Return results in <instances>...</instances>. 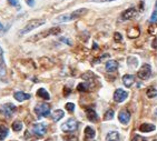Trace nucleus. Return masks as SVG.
Returning <instances> with one entry per match:
<instances>
[{
    "mask_svg": "<svg viewBox=\"0 0 157 141\" xmlns=\"http://www.w3.org/2000/svg\"><path fill=\"white\" fill-rule=\"evenodd\" d=\"M146 95L148 98H155V97H157V89L156 88H154V87H149L148 89H147L146 91Z\"/></svg>",
    "mask_w": 157,
    "mask_h": 141,
    "instance_id": "5701e85b",
    "label": "nucleus"
},
{
    "mask_svg": "<svg viewBox=\"0 0 157 141\" xmlns=\"http://www.w3.org/2000/svg\"><path fill=\"white\" fill-rule=\"evenodd\" d=\"M66 109L69 112H74V110H75V105L71 103V102H68V103H66Z\"/></svg>",
    "mask_w": 157,
    "mask_h": 141,
    "instance_id": "cd10ccee",
    "label": "nucleus"
},
{
    "mask_svg": "<svg viewBox=\"0 0 157 141\" xmlns=\"http://www.w3.org/2000/svg\"><path fill=\"white\" fill-rule=\"evenodd\" d=\"M85 137H86V139H92L95 137V130L91 127H86L85 128Z\"/></svg>",
    "mask_w": 157,
    "mask_h": 141,
    "instance_id": "4be33fe9",
    "label": "nucleus"
},
{
    "mask_svg": "<svg viewBox=\"0 0 157 141\" xmlns=\"http://www.w3.org/2000/svg\"><path fill=\"white\" fill-rule=\"evenodd\" d=\"M152 46H153V48H154V49H157V38H155V39H154Z\"/></svg>",
    "mask_w": 157,
    "mask_h": 141,
    "instance_id": "f704fd0d",
    "label": "nucleus"
},
{
    "mask_svg": "<svg viewBox=\"0 0 157 141\" xmlns=\"http://www.w3.org/2000/svg\"><path fill=\"white\" fill-rule=\"evenodd\" d=\"M118 120L122 122L123 125H127L130 120V113L127 109H123L118 113Z\"/></svg>",
    "mask_w": 157,
    "mask_h": 141,
    "instance_id": "1a4fd4ad",
    "label": "nucleus"
},
{
    "mask_svg": "<svg viewBox=\"0 0 157 141\" xmlns=\"http://www.w3.org/2000/svg\"><path fill=\"white\" fill-rule=\"evenodd\" d=\"M61 29L60 28H50V29H48V30L46 31H42L40 33H38V35H36L35 37H32V41H36L38 40V39H41V38H46V37H48V36H52V35H58V33H60Z\"/></svg>",
    "mask_w": 157,
    "mask_h": 141,
    "instance_id": "20e7f679",
    "label": "nucleus"
},
{
    "mask_svg": "<svg viewBox=\"0 0 157 141\" xmlns=\"http://www.w3.org/2000/svg\"><path fill=\"white\" fill-rule=\"evenodd\" d=\"M134 81H135V78L132 75H125V76L123 77V83L127 88H130L133 86V83H134Z\"/></svg>",
    "mask_w": 157,
    "mask_h": 141,
    "instance_id": "2eb2a0df",
    "label": "nucleus"
},
{
    "mask_svg": "<svg viewBox=\"0 0 157 141\" xmlns=\"http://www.w3.org/2000/svg\"><path fill=\"white\" fill-rule=\"evenodd\" d=\"M4 29H5V28H4V26L0 24V31H4Z\"/></svg>",
    "mask_w": 157,
    "mask_h": 141,
    "instance_id": "4c0bfd02",
    "label": "nucleus"
},
{
    "mask_svg": "<svg viewBox=\"0 0 157 141\" xmlns=\"http://www.w3.org/2000/svg\"><path fill=\"white\" fill-rule=\"evenodd\" d=\"M77 128H78V122L75 119H68L65 123H62L61 130L64 132H72L77 130Z\"/></svg>",
    "mask_w": 157,
    "mask_h": 141,
    "instance_id": "423d86ee",
    "label": "nucleus"
},
{
    "mask_svg": "<svg viewBox=\"0 0 157 141\" xmlns=\"http://www.w3.org/2000/svg\"><path fill=\"white\" fill-rule=\"evenodd\" d=\"M88 88H89L88 83H86V82H81V83H79L78 87H77V90L80 91V92H86V91H88Z\"/></svg>",
    "mask_w": 157,
    "mask_h": 141,
    "instance_id": "b1692460",
    "label": "nucleus"
},
{
    "mask_svg": "<svg viewBox=\"0 0 157 141\" xmlns=\"http://www.w3.org/2000/svg\"><path fill=\"white\" fill-rule=\"evenodd\" d=\"M122 38L123 37L119 32H115V35H114V39H115V41L119 42V41H122Z\"/></svg>",
    "mask_w": 157,
    "mask_h": 141,
    "instance_id": "c85d7f7f",
    "label": "nucleus"
},
{
    "mask_svg": "<svg viewBox=\"0 0 157 141\" xmlns=\"http://www.w3.org/2000/svg\"><path fill=\"white\" fill-rule=\"evenodd\" d=\"M8 133H9V129L8 127L6 126L5 123H1L0 122V141H4L8 137Z\"/></svg>",
    "mask_w": 157,
    "mask_h": 141,
    "instance_id": "4468645a",
    "label": "nucleus"
},
{
    "mask_svg": "<svg viewBox=\"0 0 157 141\" xmlns=\"http://www.w3.org/2000/svg\"><path fill=\"white\" fill-rule=\"evenodd\" d=\"M113 118H114V111L108 110L104 116V120H112Z\"/></svg>",
    "mask_w": 157,
    "mask_h": 141,
    "instance_id": "bb28decb",
    "label": "nucleus"
},
{
    "mask_svg": "<svg viewBox=\"0 0 157 141\" xmlns=\"http://www.w3.org/2000/svg\"><path fill=\"white\" fill-rule=\"evenodd\" d=\"M36 115L39 117H47L50 113V106L48 103H39L35 107Z\"/></svg>",
    "mask_w": 157,
    "mask_h": 141,
    "instance_id": "7ed1b4c3",
    "label": "nucleus"
},
{
    "mask_svg": "<svg viewBox=\"0 0 157 141\" xmlns=\"http://www.w3.org/2000/svg\"><path fill=\"white\" fill-rule=\"evenodd\" d=\"M14 97H15L16 100L20 101V102L30 99V95H29V93H25V92H21V91H17V92H15Z\"/></svg>",
    "mask_w": 157,
    "mask_h": 141,
    "instance_id": "ddd939ff",
    "label": "nucleus"
},
{
    "mask_svg": "<svg viewBox=\"0 0 157 141\" xmlns=\"http://www.w3.org/2000/svg\"><path fill=\"white\" fill-rule=\"evenodd\" d=\"M26 2L30 7H34V5H35V0H26Z\"/></svg>",
    "mask_w": 157,
    "mask_h": 141,
    "instance_id": "72a5a7b5",
    "label": "nucleus"
},
{
    "mask_svg": "<svg viewBox=\"0 0 157 141\" xmlns=\"http://www.w3.org/2000/svg\"><path fill=\"white\" fill-rule=\"evenodd\" d=\"M60 40H61V41H64V42H66V43H68V45H70V41L67 40V39H65V38H61Z\"/></svg>",
    "mask_w": 157,
    "mask_h": 141,
    "instance_id": "e433bc0d",
    "label": "nucleus"
},
{
    "mask_svg": "<svg viewBox=\"0 0 157 141\" xmlns=\"http://www.w3.org/2000/svg\"><path fill=\"white\" fill-rule=\"evenodd\" d=\"M21 129H22V122H21V121L17 120L12 123V130L14 131H17V132H18V131H20Z\"/></svg>",
    "mask_w": 157,
    "mask_h": 141,
    "instance_id": "393cba45",
    "label": "nucleus"
},
{
    "mask_svg": "<svg viewBox=\"0 0 157 141\" xmlns=\"http://www.w3.org/2000/svg\"><path fill=\"white\" fill-rule=\"evenodd\" d=\"M118 68V62L115 60H109L106 62V70L108 72H114Z\"/></svg>",
    "mask_w": 157,
    "mask_h": 141,
    "instance_id": "dca6fc26",
    "label": "nucleus"
},
{
    "mask_svg": "<svg viewBox=\"0 0 157 141\" xmlns=\"http://www.w3.org/2000/svg\"><path fill=\"white\" fill-rule=\"evenodd\" d=\"M87 9L82 8V9H78V10L72 11L71 14H65V15H60L58 16L56 19L54 20L55 24H61V22H67V21H71L75 20L77 18H80L81 16H84L87 12Z\"/></svg>",
    "mask_w": 157,
    "mask_h": 141,
    "instance_id": "f257e3e1",
    "label": "nucleus"
},
{
    "mask_svg": "<svg viewBox=\"0 0 157 141\" xmlns=\"http://www.w3.org/2000/svg\"><path fill=\"white\" fill-rule=\"evenodd\" d=\"M155 129H156V127L154 125H151V123H143L142 126L139 127V131H142V132H151Z\"/></svg>",
    "mask_w": 157,
    "mask_h": 141,
    "instance_id": "a211bd4d",
    "label": "nucleus"
},
{
    "mask_svg": "<svg viewBox=\"0 0 157 141\" xmlns=\"http://www.w3.org/2000/svg\"><path fill=\"white\" fill-rule=\"evenodd\" d=\"M70 92H71V90L69 89V88H67V87H65V88H64V95H65L66 97L68 96Z\"/></svg>",
    "mask_w": 157,
    "mask_h": 141,
    "instance_id": "2f4dec72",
    "label": "nucleus"
},
{
    "mask_svg": "<svg viewBox=\"0 0 157 141\" xmlns=\"http://www.w3.org/2000/svg\"><path fill=\"white\" fill-rule=\"evenodd\" d=\"M96 2H110V1H114V0H95Z\"/></svg>",
    "mask_w": 157,
    "mask_h": 141,
    "instance_id": "c9c22d12",
    "label": "nucleus"
},
{
    "mask_svg": "<svg viewBox=\"0 0 157 141\" xmlns=\"http://www.w3.org/2000/svg\"><path fill=\"white\" fill-rule=\"evenodd\" d=\"M31 131L35 136L40 138V137L45 136V133L47 132V127L45 123H35L31 128Z\"/></svg>",
    "mask_w": 157,
    "mask_h": 141,
    "instance_id": "6e6552de",
    "label": "nucleus"
},
{
    "mask_svg": "<svg viewBox=\"0 0 157 141\" xmlns=\"http://www.w3.org/2000/svg\"><path fill=\"white\" fill-rule=\"evenodd\" d=\"M8 2L11 6H18V0H8Z\"/></svg>",
    "mask_w": 157,
    "mask_h": 141,
    "instance_id": "473e14b6",
    "label": "nucleus"
},
{
    "mask_svg": "<svg viewBox=\"0 0 157 141\" xmlns=\"http://www.w3.org/2000/svg\"><path fill=\"white\" fill-rule=\"evenodd\" d=\"M45 20H38V19H34V20H30L27 25L25 26V28L20 30L19 32V35L20 36H24L26 33H28V32H30L31 30H34L36 28H38V27H40V26L45 25Z\"/></svg>",
    "mask_w": 157,
    "mask_h": 141,
    "instance_id": "f03ea898",
    "label": "nucleus"
},
{
    "mask_svg": "<svg viewBox=\"0 0 157 141\" xmlns=\"http://www.w3.org/2000/svg\"><path fill=\"white\" fill-rule=\"evenodd\" d=\"M86 115L88 120L91 122H97L98 121V116H97L96 111L92 108H86Z\"/></svg>",
    "mask_w": 157,
    "mask_h": 141,
    "instance_id": "f8f14e48",
    "label": "nucleus"
},
{
    "mask_svg": "<svg viewBox=\"0 0 157 141\" xmlns=\"http://www.w3.org/2000/svg\"><path fill=\"white\" fill-rule=\"evenodd\" d=\"M16 110H17V108H16V106L15 105H12V103H6V105H4V106L1 107V109H0L1 113H2L6 118H10V117L16 112Z\"/></svg>",
    "mask_w": 157,
    "mask_h": 141,
    "instance_id": "0eeeda50",
    "label": "nucleus"
},
{
    "mask_svg": "<svg viewBox=\"0 0 157 141\" xmlns=\"http://www.w3.org/2000/svg\"><path fill=\"white\" fill-rule=\"evenodd\" d=\"M157 20V0L155 2V6H154V11L152 14V17H151V22H155Z\"/></svg>",
    "mask_w": 157,
    "mask_h": 141,
    "instance_id": "a878e982",
    "label": "nucleus"
},
{
    "mask_svg": "<svg viewBox=\"0 0 157 141\" xmlns=\"http://www.w3.org/2000/svg\"><path fill=\"white\" fill-rule=\"evenodd\" d=\"M136 15H137L136 8H129L126 11H124V14L122 15V19L123 20H129V19H133Z\"/></svg>",
    "mask_w": 157,
    "mask_h": 141,
    "instance_id": "9b49d317",
    "label": "nucleus"
},
{
    "mask_svg": "<svg viewBox=\"0 0 157 141\" xmlns=\"http://www.w3.org/2000/svg\"><path fill=\"white\" fill-rule=\"evenodd\" d=\"M132 141H146V139H145L144 137L136 135V136H135V137H134V138L132 139Z\"/></svg>",
    "mask_w": 157,
    "mask_h": 141,
    "instance_id": "c756f323",
    "label": "nucleus"
},
{
    "mask_svg": "<svg viewBox=\"0 0 157 141\" xmlns=\"http://www.w3.org/2000/svg\"><path fill=\"white\" fill-rule=\"evenodd\" d=\"M106 141H119V133L117 131H110L106 136Z\"/></svg>",
    "mask_w": 157,
    "mask_h": 141,
    "instance_id": "f3484780",
    "label": "nucleus"
},
{
    "mask_svg": "<svg viewBox=\"0 0 157 141\" xmlns=\"http://www.w3.org/2000/svg\"><path fill=\"white\" fill-rule=\"evenodd\" d=\"M46 141H52V140H51V139H47Z\"/></svg>",
    "mask_w": 157,
    "mask_h": 141,
    "instance_id": "58836bf2",
    "label": "nucleus"
},
{
    "mask_svg": "<svg viewBox=\"0 0 157 141\" xmlns=\"http://www.w3.org/2000/svg\"><path fill=\"white\" fill-rule=\"evenodd\" d=\"M127 97H128L127 91L123 90V89H117L114 93V100L116 102H123L124 100H126Z\"/></svg>",
    "mask_w": 157,
    "mask_h": 141,
    "instance_id": "9d476101",
    "label": "nucleus"
},
{
    "mask_svg": "<svg viewBox=\"0 0 157 141\" xmlns=\"http://www.w3.org/2000/svg\"><path fill=\"white\" fill-rule=\"evenodd\" d=\"M37 96L39 97V98H42V99H45V100H49L50 99V96H49V93H48V91L44 89V88H40V89H38L37 91Z\"/></svg>",
    "mask_w": 157,
    "mask_h": 141,
    "instance_id": "412c9836",
    "label": "nucleus"
},
{
    "mask_svg": "<svg viewBox=\"0 0 157 141\" xmlns=\"http://www.w3.org/2000/svg\"><path fill=\"white\" fill-rule=\"evenodd\" d=\"M65 139H66V141H78V138L75 136H67Z\"/></svg>",
    "mask_w": 157,
    "mask_h": 141,
    "instance_id": "7c9ffc66",
    "label": "nucleus"
},
{
    "mask_svg": "<svg viewBox=\"0 0 157 141\" xmlns=\"http://www.w3.org/2000/svg\"><path fill=\"white\" fill-rule=\"evenodd\" d=\"M151 73H152V67H151V65H148V63H145V65H143L141 67V69L138 71L137 76H138L139 79H142V80H147L151 77Z\"/></svg>",
    "mask_w": 157,
    "mask_h": 141,
    "instance_id": "39448f33",
    "label": "nucleus"
},
{
    "mask_svg": "<svg viewBox=\"0 0 157 141\" xmlns=\"http://www.w3.org/2000/svg\"><path fill=\"white\" fill-rule=\"evenodd\" d=\"M6 73V66H5V59H4V51L0 47V75H5Z\"/></svg>",
    "mask_w": 157,
    "mask_h": 141,
    "instance_id": "6ab92c4d",
    "label": "nucleus"
},
{
    "mask_svg": "<svg viewBox=\"0 0 157 141\" xmlns=\"http://www.w3.org/2000/svg\"><path fill=\"white\" fill-rule=\"evenodd\" d=\"M64 116H65V112L62 110H60V109H57V110H55L52 112V120L55 121V122H57V121L60 120Z\"/></svg>",
    "mask_w": 157,
    "mask_h": 141,
    "instance_id": "aec40b11",
    "label": "nucleus"
}]
</instances>
